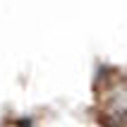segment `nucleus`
<instances>
[{"label":"nucleus","mask_w":127,"mask_h":127,"mask_svg":"<svg viewBox=\"0 0 127 127\" xmlns=\"http://www.w3.org/2000/svg\"><path fill=\"white\" fill-rule=\"evenodd\" d=\"M103 127H127V110L125 108H115V110H106L98 118Z\"/></svg>","instance_id":"nucleus-1"}]
</instances>
